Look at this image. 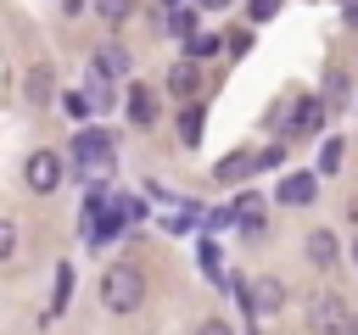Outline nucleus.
Segmentation results:
<instances>
[{
	"label": "nucleus",
	"mask_w": 358,
	"mask_h": 335,
	"mask_svg": "<svg viewBox=\"0 0 358 335\" xmlns=\"http://www.w3.org/2000/svg\"><path fill=\"white\" fill-rule=\"evenodd\" d=\"M101 302H106L112 313H134V307L145 302V274H140L134 262H112V268L101 274Z\"/></svg>",
	"instance_id": "f257e3e1"
},
{
	"label": "nucleus",
	"mask_w": 358,
	"mask_h": 335,
	"mask_svg": "<svg viewBox=\"0 0 358 335\" xmlns=\"http://www.w3.org/2000/svg\"><path fill=\"white\" fill-rule=\"evenodd\" d=\"M73 168H78L84 179H106V173H112V140H106L101 128H84V134L73 140Z\"/></svg>",
	"instance_id": "f03ea898"
},
{
	"label": "nucleus",
	"mask_w": 358,
	"mask_h": 335,
	"mask_svg": "<svg viewBox=\"0 0 358 335\" xmlns=\"http://www.w3.org/2000/svg\"><path fill=\"white\" fill-rule=\"evenodd\" d=\"M347 318H352V313H347L341 296H330V290L313 296V307H308V324H313L319 335H347Z\"/></svg>",
	"instance_id": "7ed1b4c3"
},
{
	"label": "nucleus",
	"mask_w": 358,
	"mask_h": 335,
	"mask_svg": "<svg viewBox=\"0 0 358 335\" xmlns=\"http://www.w3.org/2000/svg\"><path fill=\"white\" fill-rule=\"evenodd\" d=\"M22 179H28V190L50 195V190L62 184V156H56V151H34V156H28V168H22Z\"/></svg>",
	"instance_id": "20e7f679"
},
{
	"label": "nucleus",
	"mask_w": 358,
	"mask_h": 335,
	"mask_svg": "<svg viewBox=\"0 0 358 335\" xmlns=\"http://www.w3.org/2000/svg\"><path fill=\"white\" fill-rule=\"evenodd\" d=\"M196 89H201V61H190V56L173 61L168 67V95L173 100H196Z\"/></svg>",
	"instance_id": "39448f33"
},
{
	"label": "nucleus",
	"mask_w": 358,
	"mask_h": 335,
	"mask_svg": "<svg viewBox=\"0 0 358 335\" xmlns=\"http://www.w3.org/2000/svg\"><path fill=\"white\" fill-rule=\"evenodd\" d=\"M257 168H263V151H229V156H224L213 173H218L224 184H241V179H252Z\"/></svg>",
	"instance_id": "423d86ee"
},
{
	"label": "nucleus",
	"mask_w": 358,
	"mask_h": 335,
	"mask_svg": "<svg viewBox=\"0 0 358 335\" xmlns=\"http://www.w3.org/2000/svg\"><path fill=\"white\" fill-rule=\"evenodd\" d=\"M95 73L101 78H129V50L123 45H101L95 50Z\"/></svg>",
	"instance_id": "0eeeda50"
},
{
	"label": "nucleus",
	"mask_w": 358,
	"mask_h": 335,
	"mask_svg": "<svg viewBox=\"0 0 358 335\" xmlns=\"http://www.w3.org/2000/svg\"><path fill=\"white\" fill-rule=\"evenodd\" d=\"M129 117H134V128H151V123H157V95H151L145 84L129 89Z\"/></svg>",
	"instance_id": "6e6552de"
},
{
	"label": "nucleus",
	"mask_w": 358,
	"mask_h": 335,
	"mask_svg": "<svg viewBox=\"0 0 358 335\" xmlns=\"http://www.w3.org/2000/svg\"><path fill=\"white\" fill-rule=\"evenodd\" d=\"M280 201L285 207H308L313 201V173H285L280 179Z\"/></svg>",
	"instance_id": "1a4fd4ad"
},
{
	"label": "nucleus",
	"mask_w": 358,
	"mask_h": 335,
	"mask_svg": "<svg viewBox=\"0 0 358 335\" xmlns=\"http://www.w3.org/2000/svg\"><path fill=\"white\" fill-rule=\"evenodd\" d=\"M324 123V100H313V95H296V123H291V134H313Z\"/></svg>",
	"instance_id": "9d476101"
},
{
	"label": "nucleus",
	"mask_w": 358,
	"mask_h": 335,
	"mask_svg": "<svg viewBox=\"0 0 358 335\" xmlns=\"http://www.w3.org/2000/svg\"><path fill=\"white\" fill-rule=\"evenodd\" d=\"M50 95H56V73H50L45 61H39V67H28V100H34V106H45Z\"/></svg>",
	"instance_id": "9b49d317"
},
{
	"label": "nucleus",
	"mask_w": 358,
	"mask_h": 335,
	"mask_svg": "<svg viewBox=\"0 0 358 335\" xmlns=\"http://www.w3.org/2000/svg\"><path fill=\"white\" fill-rule=\"evenodd\" d=\"M229 218H235V229L257 234V229H263V201H257V195H246V201H235V207H229Z\"/></svg>",
	"instance_id": "f8f14e48"
},
{
	"label": "nucleus",
	"mask_w": 358,
	"mask_h": 335,
	"mask_svg": "<svg viewBox=\"0 0 358 335\" xmlns=\"http://www.w3.org/2000/svg\"><path fill=\"white\" fill-rule=\"evenodd\" d=\"M308 262H313V268H330V262H336V234H330V229H313V234H308Z\"/></svg>",
	"instance_id": "ddd939ff"
},
{
	"label": "nucleus",
	"mask_w": 358,
	"mask_h": 335,
	"mask_svg": "<svg viewBox=\"0 0 358 335\" xmlns=\"http://www.w3.org/2000/svg\"><path fill=\"white\" fill-rule=\"evenodd\" d=\"M280 302H285V285L280 279H257L252 285V307L257 313H280Z\"/></svg>",
	"instance_id": "4468645a"
},
{
	"label": "nucleus",
	"mask_w": 358,
	"mask_h": 335,
	"mask_svg": "<svg viewBox=\"0 0 358 335\" xmlns=\"http://www.w3.org/2000/svg\"><path fill=\"white\" fill-rule=\"evenodd\" d=\"M168 34L190 39V34H196V11H190V6H168Z\"/></svg>",
	"instance_id": "2eb2a0df"
},
{
	"label": "nucleus",
	"mask_w": 358,
	"mask_h": 335,
	"mask_svg": "<svg viewBox=\"0 0 358 335\" xmlns=\"http://www.w3.org/2000/svg\"><path fill=\"white\" fill-rule=\"evenodd\" d=\"M185 45H190V61H207V56H218V50H224V39H218V34H190Z\"/></svg>",
	"instance_id": "dca6fc26"
},
{
	"label": "nucleus",
	"mask_w": 358,
	"mask_h": 335,
	"mask_svg": "<svg viewBox=\"0 0 358 335\" xmlns=\"http://www.w3.org/2000/svg\"><path fill=\"white\" fill-rule=\"evenodd\" d=\"M179 140H185V145L201 140V106H185V117H179Z\"/></svg>",
	"instance_id": "f3484780"
},
{
	"label": "nucleus",
	"mask_w": 358,
	"mask_h": 335,
	"mask_svg": "<svg viewBox=\"0 0 358 335\" xmlns=\"http://www.w3.org/2000/svg\"><path fill=\"white\" fill-rule=\"evenodd\" d=\"M95 6V17H106V22H123L129 11H134V0H90Z\"/></svg>",
	"instance_id": "a211bd4d"
},
{
	"label": "nucleus",
	"mask_w": 358,
	"mask_h": 335,
	"mask_svg": "<svg viewBox=\"0 0 358 335\" xmlns=\"http://www.w3.org/2000/svg\"><path fill=\"white\" fill-rule=\"evenodd\" d=\"M341 156H347V145H341V140H324V151H319V173H336Z\"/></svg>",
	"instance_id": "6ab92c4d"
},
{
	"label": "nucleus",
	"mask_w": 358,
	"mask_h": 335,
	"mask_svg": "<svg viewBox=\"0 0 358 335\" xmlns=\"http://www.w3.org/2000/svg\"><path fill=\"white\" fill-rule=\"evenodd\" d=\"M84 106H95V112L106 106V78H101V73H90V89H84Z\"/></svg>",
	"instance_id": "aec40b11"
},
{
	"label": "nucleus",
	"mask_w": 358,
	"mask_h": 335,
	"mask_svg": "<svg viewBox=\"0 0 358 335\" xmlns=\"http://www.w3.org/2000/svg\"><path fill=\"white\" fill-rule=\"evenodd\" d=\"M11 251H17V223H11V218H0V262H6Z\"/></svg>",
	"instance_id": "412c9836"
},
{
	"label": "nucleus",
	"mask_w": 358,
	"mask_h": 335,
	"mask_svg": "<svg viewBox=\"0 0 358 335\" xmlns=\"http://www.w3.org/2000/svg\"><path fill=\"white\" fill-rule=\"evenodd\" d=\"M274 11H280V0H252V6H246V17H252V22H268Z\"/></svg>",
	"instance_id": "4be33fe9"
},
{
	"label": "nucleus",
	"mask_w": 358,
	"mask_h": 335,
	"mask_svg": "<svg viewBox=\"0 0 358 335\" xmlns=\"http://www.w3.org/2000/svg\"><path fill=\"white\" fill-rule=\"evenodd\" d=\"M196 335H235V329H229L224 318H201V324H196Z\"/></svg>",
	"instance_id": "5701e85b"
},
{
	"label": "nucleus",
	"mask_w": 358,
	"mask_h": 335,
	"mask_svg": "<svg viewBox=\"0 0 358 335\" xmlns=\"http://www.w3.org/2000/svg\"><path fill=\"white\" fill-rule=\"evenodd\" d=\"M341 6H347V17H352V22H358V0H341Z\"/></svg>",
	"instance_id": "b1692460"
},
{
	"label": "nucleus",
	"mask_w": 358,
	"mask_h": 335,
	"mask_svg": "<svg viewBox=\"0 0 358 335\" xmlns=\"http://www.w3.org/2000/svg\"><path fill=\"white\" fill-rule=\"evenodd\" d=\"M347 335H358V318H347Z\"/></svg>",
	"instance_id": "393cba45"
},
{
	"label": "nucleus",
	"mask_w": 358,
	"mask_h": 335,
	"mask_svg": "<svg viewBox=\"0 0 358 335\" xmlns=\"http://www.w3.org/2000/svg\"><path fill=\"white\" fill-rule=\"evenodd\" d=\"M201 6H229V0H201Z\"/></svg>",
	"instance_id": "a878e982"
},
{
	"label": "nucleus",
	"mask_w": 358,
	"mask_h": 335,
	"mask_svg": "<svg viewBox=\"0 0 358 335\" xmlns=\"http://www.w3.org/2000/svg\"><path fill=\"white\" fill-rule=\"evenodd\" d=\"M352 262H358V240H352Z\"/></svg>",
	"instance_id": "bb28decb"
}]
</instances>
